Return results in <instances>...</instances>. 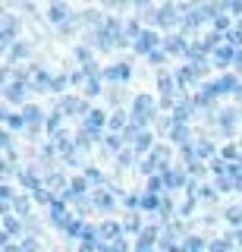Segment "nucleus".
Returning <instances> with one entry per match:
<instances>
[]
</instances>
